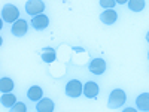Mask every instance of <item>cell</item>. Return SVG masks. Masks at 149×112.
I'll return each instance as SVG.
<instances>
[{
  "instance_id": "cell-6",
  "label": "cell",
  "mask_w": 149,
  "mask_h": 112,
  "mask_svg": "<svg viewBox=\"0 0 149 112\" xmlns=\"http://www.w3.org/2000/svg\"><path fill=\"white\" fill-rule=\"evenodd\" d=\"M27 29H29V24L27 21H24V20H17L14 22V26H12V33H14L15 36H24L27 33Z\"/></svg>"
},
{
  "instance_id": "cell-5",
  "label": "cell",
  "mask_w": 149,
  "mask_h": 112,
  "mask_svg": "<svg viewBox=\"0 0 149 112\" xmlns=\"http://www.w3.org/2000/svg\"><path fill=\"white\" fill-rule=\"evenodd\" d=\"M49 24V18L43 14H39V15H34V18L31 20V26L36 29V30H43L48 27Z\"/></svg>"
},
{
  "instance_id": "cell-16",
  "label": "cell",
  "mask_w": 149,
  "mask_h": 112,
  "mask_svg": "<svg viewBox=\"0 0 149 112\" xmlns=\"http://www.w3.org/2000/svg\"><path fill=\"white\" fill-rule=\"evenodd\" d=\"M128 8L134 12H140L145 8V0H128Z\"/></svg>"
},
{
  "instance_id": "cell-8",
  "label": "cell",
  "mask_w": 149,
  "mask_h": 112,
  "mask_svg": "<svg viewBox=\"0 0 149 112\" xmlns=\"http://www.w3.org/2000/svg\"><path fill=\"white\" fill-rule=\"evenodd\" d=\"M118 18V14L115 12V9H106L103 14L100 15V20L103 24H107V26H110V24H113Z\"/></svg>"
},
{
  "instance_id": "cell-2",
  "label": "cell",
  "mask_w": 149,
  "mask_h": 112,
  "mask_svg": "<svg viewBox=\"0 0 149 112\" xmlns=\"http://www.w3.org/2000/svg\"><path fill=\"white\" fill-rule=\"evenodd\" d=\"M2 17L6 22H15L17 20H19V10L14 5H6L2 10Z\"/></svg>"
},
{
  "instance_id": "cell-20",
  "label": "cell",
  "mask_w": 149,
  "mask_h": 112,
  "mask_svg": "<svg viewBox=\"0 0 149 112\" xmlns=\"http://www.w3.org/2000/svg\"><path fill=\"white\" fill-rule=\"evenodd\" d=\"M146 41L149 42V32H148V34H146Z\"/></svg>"
},
{
  "instance_id": "cell-1",
  "label": "cell",
  "mask_w": 149,
  "mask_h": 112,
  "mask_svg": "<svg viewBox=\"0 0 149 112\" xmlns=\"http://www.w3.org/2000/svg\"><path fill=\"white\" fill-rule=\"evenodd\" d=\"M125 99H127V96L122 90H113L109 96V108H112V109L121 108L125 103Z\"/></svg>"
},
{
  "instance_id": "cell-14",
  "label": "cell",
  "mask_w": 149,
  "mask_h": 112,
  "mask_svg": "<svg viewBox=\"0 0 149 112\" xmlns=\"http://www.w3.org/2000/svg\"><path fill=\"white\" fill-rule=\"evenodd\" d=\"M12 88H14V81L9 78H2L0 79V90L2 93H9Z\"/></svg>"
},
{
  "instance_id": "cell-10",
  "label": "cell",
  "mask_w": 149,
  "mask_h": 112,
  "mask_svg": "<svg viewBox=\"0 0 149 112\" xmlns=\"http://www.w3.org/2000/svg\"><path fill=\"white\" fill-rule=\"evenodd\" d=\"M54 102L51 100V99H42V100H39V103H37L36 109L39 112H52L54 111Z\"/></svg>"
},
{
  "instance_id": "cell-3",
  "label": "cell",
  "mask_w": 149,
  "mask_h": 112,
  "mask_svg": "<svg viewBox=\"0 0 149 112\" xmlns=\"http://www.w3.org/2000/svg\"><path fill=\"white\" fill-rule=\"evenodd\" d=\"M82 91H84V87L79 79H72L66 85V94L69 97H79Z\"/></svg>"
},
{
  "instance_id": "cell-11",
  "label": "cell",
  "mask_w": 149,
  "mask_h": 112,
  "mask_svg": "<svg viewBox=\"0 0 149 112\" xmlns=\"http://www.w3.org/2000/svg\"><path fill=\"white\" fill-rule=\"evenodd\" d=\"M136 105L140 111H149V93H142L136 99Z\"/></svg>"
},
{
  "instance_id": "cell-4",
  "label": "cell",
  "mask_w": 149,
  "mask_h": 112,
  "mask_svg": "<svg viewBox=\"0 0 149 112\" xmlns=\"http://www.w3.org/2000/svg\"><path fill=\"white\" fill-rule=\"evenodd\" d=\"M45 10V3L42 0H29L26 3V12L29 15H39Z\"/></svg>"
},
{
  "instance_id": "cell-21",
  "label": "cell",
  "mask_w": 149,
  "mask_h": 112,
  "mask_svg": "<svg viewBox=\"0 0 149 112\" xmlns=\"http://www.w3.org/2000/svg\"><path fill=\"white\" fill-rule=\"evenodd\" d=\"M148 57H149V54H148Z\"/></svg>"
},
{
  "instance_id": "cell-13",
  "label": "cell",
  "mask_w": 149,
  "mask_h": 112,
  "mask_svg": "<svg viewBox=\"0 0 149 112\" xmlns=\"http://www.w3.org/2000/svg\"><path fill=\"white\" fill-rule=\"evenodd\" d=\"M2 103H3V106L10 108V106H14V105L17 103V97H15L14 94H10V93H3V96H2Z\"/></svg>"
},
{
  "instance_id": "cell-19",
  "label": "cell",
  "mask_w": 149,
  "mask_h": 112,
  "mask_svg": "<svg viewBox=\"0 0 149 112\" xmlns=\"http://www.w3.org/2000/svg\"><path fill=\"white\" fill-rule=\"evenodd\" d=\"M115 2H116V3H119V5H124L125 2H128V0H115Z\"/></svg>"
},
{
  "instance_id": "cell-7",
  "label": "cell",
  "mask_w": 149,
  "mask_h": 112,
  "mask_svg": "<svg viewBox=\"0 0 149 112\" xmlns=\"http://www.w3.org/2000/svg\"><path fill=\"white\" fill-rule=\"evenodd\" d=\"M90 70L94 75H102L106 70V61L102 60V58H94L90 63Z\"/></svg>"
},
{
  "instance_id": "cell-12",
  "label": "cell",
  "mask_w": 149,
  "mask_h": 112,
  "mask_svg": "<svg viewBox=\"0 0 149 112\" xmlns=\"http://www.w3.org/2000/svg\"><path fill=\"white\" fill-rule=\"evenodd\" d=\"M42 96H43V91H42V88H40V87H37V85L31 87V88L27 91V97L30 99V100H34V102L40 100V99H42Z\"/></svg>"
},
{
  "instance_id": "cell-15",
  "label": "cell",
  "mask_w": 149,
  "mask_h": 112,
  "mask_svg": "<svg viewBox=\"0 0 149 112\" xmlns=\"http://www.w3.org/2000/svg\"><path fill=\"white\" fill-rule=\"evenodd\" d=\"M55 51L52 48H45L43 52H42V60H45L46 63H52V61L55 60Z\"/></svg>"
},
{
  "instance_id": "cell-9",
  "label": "cell",
  "mask_w": 149,
  "mask_h": 112,
  "mask_svg": "<svg viewBox=\"0 0 149 112\" xmlns=\"http://www.w3.org/2000/svg\"><path fill=\"white\" fill-rule=\"evenodd\" d=\"M84 94L88 99H95L97 94H98V85L93 81H88L84 87Z\"/></svg>"
},
{
  "instance_id": "cell-17",
  "label": "cell",
  "mask_w": 149,
  "mask_h": 112,
  "mask_svg": "<svg viewBox=\"0 0 149 112\" xmlns=\"http://www.w3.org/2000/svg\"><path fill=\"white\" fill-rule=\"evenodd\" d=\"M115 0H100V5L102 8H106V9H112V8H115Z\"/></svg>"
},
{
  "instance_id": "cell-18",
  "label": "cell",
  "mask_w": 149,
  "mask_h": 112,
  "mask_svg": "<svg viewBox=\"0 0 149 112\" xmlns=\"http://www.w3.org/2000/svg\"><path fill=\"white\" fill-rule=\"evenodd\" d=\"M10 111H12V112H17V111L24 112V111H26V105H24V103H15L14 108H10Z\"/></svg>"
}]
</instances>
